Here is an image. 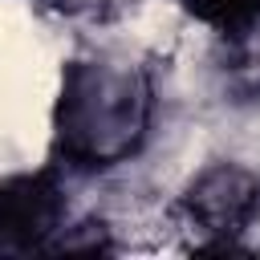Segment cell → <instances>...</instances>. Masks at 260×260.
<instances>
[{
    "instance_id": "5b68a950",
    "label": "cell",
    "mask_w": 260,
    "mask_h": 260,
    "mask_svg": "<svg viewBox=\"0 0 260 260\" xmlns=\"http://www.w3.org/2000/svg\"><path fill=\"white\" fill-rule=\"evenodd\" d=\"M110 236H106V223L102 219H85L77 228H61L53 248L49 252H110Z\"/></svg>"
},
{
    "instance_id": "7a4b0ae2",
    "label": "cell",
    "mask_w": 260,
    "mask_h": 260,
    "mask_svg": "<svg viewBox=\"0 0 260 260\" xmlns=\"http://www.w3.org/2000/svg\"><path fill=\"white\" fill-rule=\"evenodd\" d=\"M179 211L207 236L203 248L232 252L236 236H244L260 215V175L240 162H211L187 183Z\"/></svg>"
},
{
    "instance_id": "277c9868",
    "label": "cell",
    "mask_w": 260,
    "mask_h": 260,
    "mask_svg": "<svg viewBox=\"0 0 260 260\" xmlns=\"http://www.w3.org/2000/svg\"><path fill=\"white\" fill-rule=\"evenodd\" d=\"M187 16L215 28L228 45H248V37L260 28V0H175Z\"/></svg>"
},
{
    "instance_id": "6da1fadb",
    "label": "cell",
    "mask_w": 260,
    "mask_h": 260,
    "mask_svg": "<svg viewBox=\"0 0 260 260\" xmlns=\"http://www.w3.org/2000/svg\"><path fill=\"white\" fill-rule=\"evenodd\" d=\"M154 122L150 73L122 57H73L61 69L53 102V162L77 175H102L130 162Z\"/></svg>"
},
{
    "instance_id": "3957f363",
    "label": "cell",
    "mask_w": 260,
    "mask_h": 260,
    "mask_svg": "<svg viewBox=\"0 0 260 260\" xmlns=\"http://www.w3.org/2000/svg\"><path fill=\"white\" fill-rule=\"evenodd\" d=\"M65 211L69 207L57 162L0 179V256L49 252L65 228Z\"/></svg>"
}]
</instances>
